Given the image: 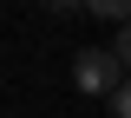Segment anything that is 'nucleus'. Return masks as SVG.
<instances>
[{"label":"nucleus","mask_w":131,"mask_h":118,"mask_svg":"<svg viewBox=\"0 0 131 118\" xmlns=\"http://www.w3.org/2000/svg\"><path fill=\"white\" fill-rule=\"evenodd\" d=\"M118 79H125V72H118V59H112L105 46H85L79 59H72V85H79L85 99H112Z\"/></svg>","instance_id":"1"},{"label":"nucleus","mask_w":131,"mask_h":118,"mask_svg":"<svg viewBox=\"0 0 131 118\" xmlns=\"http://www.w3.org/2000/svg\"><path fill=\"white\" fill-rule=\"evenodd\" d=\"M105 52L118 59V72H131V20H118V39H112Z\"/></svg>","instance_id":"2"},{"label":"nucleus","mask_w":131,"mask_h":118,"mask_svg":"<svg viewBox=\"0 0 131 118\" xmlns=\"http://www.w3.org/2000/svg\"><path fill=\"white\" fill-rule=\"evenodd\" d=\"M85 13H98V20H131V0H85Z\"/></svg>","instance_id":"3"},{"label":"nucleus","mask_w":131,"mask_h":118,"mask_svg":"<svg viewBox=\"0 0 131 118\" xmlns=\"http://www.w3.org/2000/svg\"><path fill=\"white\" fill-rule=\"evenodd\" d=\"M112 118H131V79L112 85Z\"/></svg>","instance_id":"4"},{"label":"nucleus","mask_w":131,"mask_h":118,"mask_svg":"<svg viewBox=\"0 0 131 118\" xmlns=\"http://www.w3.org/2000/svg\"><path fill=\"white\" fill-rule=\"evenodd\" d=\"M46 7H52V13H79L85 0H46Z\"/></svg>","instance_id":"5"}]
</instances>
